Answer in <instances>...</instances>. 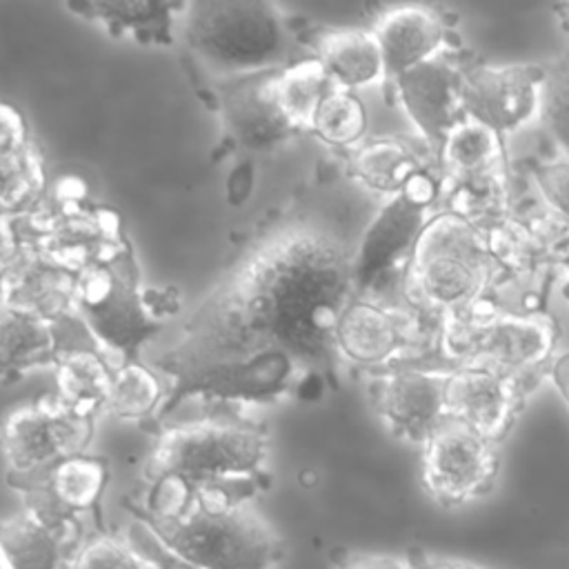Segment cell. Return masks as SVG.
Returning a JSON list of instances; mask_svg holds the SVG:
<instances>
[{
	"mask_svg": "<svg viewBox=\"0 0 569 569\" xmlns=\"http://www.w3.org/2000/svg\"><path fill=\"white\" fill-rule=\"evenodd\" d=\"M356 298L353 249L329 227L287 216L258 233L218 276L156 358L167 398L271 405L336 387V327Z\"/></svg>",
	"mask_w": 569,
	"mask_h": 569,
	"instance_id": "obj_1",
	"label": "cell"
},
{
	"mask_svg": "<svg viewBox=\"0 0 569 569\" xmlns=\"http://www.w3.org/2000/svg\"><path fill=\"white\" fill-rule=\"evenodd\" d=\"M267 429L240 413H211L160 425L144 460V491L133 502L151 507L200 491L253 498L269 485Z\"/></svg>",
	"mask_w": 569,
	"mask_h": 569,
	"instance_id": "obj_2",
	"label": "cell"
},
{
	"mask_svg": "<svg viewBox=\"0 0 569 569\" xmlns=\"http://www.w3.org/2000/svg\"><path fill=\"white\" fill-rule=\"evenodd\" d=\"M136 520L173 556L198 569H271L284 556L276 529L229 491H200L142 507L124 500Z\"/></svg>",
	"mask_w": 569,
	"mask_h": 569,
	"instance_id": "obj_3",
	"label": "cell"
},
{
	"mask_svg": "<svg viewBox=\"0 0 569 569\" xmlns=\"http://www.w3.org/2000/svg\"><path fill=\"white\" fill-rule=\"evenodd\" d=\"M560 329L547 311L507 313L473 307L440 322L436 349L422 356H402L422 369H489L511 376L525 387L547 373Z\"/></svg>",
	"mask_w": 569,
	"mask_h": 569,
	"instance_id": "obj_4",
	"label": "cell"
},
{
	"mask_svg": "<svg viewBox=\"0 0 569 569\" xmlns=\"http://www.w3.org/2000/svg\"><path fill=\"white\" fill-rule=\"evenodd\" d=\"M496 267L485 236L462 216L438 209L405 262V296L442 320L471 311L487 293Z\"/></svg>",
	"mask_w": 569,
	"mask_h": 569,
	"instance_id": "obj_5",
	"label": "cell"
},
{
	"mask_svg": "<svg viewBox=\"0 0 569 569\" xmlns=\"http://www.w3.org/2000/svg\"><path fill=\"white\" fill-rule=\"evenodd\" d=\"M189 51L227 80L267 73L287 64L291 31L269 2H189L180 16Z\"/></svg>",
	"mask_w": 569,
	"mask_h": 569,
	"instance_id": "obj_6",
	"label": "cell"
},
{
	"mask_svg": "<svg viewBox=\"0 0 569 569\" xmlns=\"http://www.w3.org/2000/svg\"><path fill=\"white\" fill-rule=\"evenodd\" d=\"M27 249L73 271L84 273L131 249L116 211L93 204L76 182L58 184L18 216Z\"/></svg>",
	"mask_w": 569,
	"mask_h": 569,
	"instance_id": "obj_7",
	"label": "cell"
},
{
	"mask_svg": "<svg viewBox=\"0 0 569 569\" xmlns=\"http://www.w3.org/2000/svg\"><path fill=\"white\" fill-rule=\"evenodd\" d=\"M164 291L140 289L131 249L107 264L80 273L78 311L93 342L111 349L122 362L138 360L142 345L173 313Z\"/></svg>",
	"mask_w": 569,
	"mask_h": 569,
	"instance_id": "obj_8",
	"label": "cell"
},
{
	"mask_svg": "<svg viewBox=\"0 0 569 569\" xmlns=\"http://www.w3.org/2000/svg\"><path fill=\"white\" fill-rule=\"evenodd\" d=\"M438 200H442V176L427 167L380 207L353 249L356 296H367L400 262H407Z\"/></svg>",
	"mask_w": 569,
	"mask_h": 569,
	"instance_id": "obj_9",
	"label": "cell"
},
{
	"mask_svg": "<svg viewBox=\"0 0 569 569\" xmlns=\"http://www.w3.org/2000/svg\"><path fill=\"white\" fill-rule=\"evenodd\" d=\"M425 491L442 507H460L487 496L500 471L498 445L467 425L445 418L420 445Z\"/></svg>",
	"mask_w": 569,
	"mask_h": 569,
	"instance_id": "obj_10",
	"label": "cell"
},
{
	"mask_svg": "<svg viewBox=\"0 0 569 569\" xmlns=\"http://www.w3.org/2000/svg\"><path fill=\"white\" fill-rule=\"evenodd\" d=\"M96 420L76 416L56 396L13 409L0 429V449L9 478H27L51 465L87 453Z\"/></svg>",
	"mask_w": 569,
	"mask_h": 569,
	"instance_id": "obj_11",
	"label": "cell"
},
{
	"mask_svg": "<svg viewBox=\"0 0 569 569\" xmlns=\"http://www.w3.org/2000/svg\"><path fill=\"white\" fill-rule=\"evenodd\" d=\"M496 273L489 287L538 282L547 287L560 269L569 271V222L547 207L513 211L485 233Z\"/></svg>",
	"mask_w": 569,
	"mask_h": 569,
	"instance_id": "obj_12",
	"label": "cell"
},
{
	"mask_svg": "<svg viewBox=\"0 0 569 569\" xmlns=\"http://www.w3.org/2000/svg\"><path fill=\"white\" fill-rule=\"evenodd\" d=\"M7 482L22 496V509L53 527L82 529L84 516L104 527L100 505L109 485V462L100 456H71L40 473Z\"/></svg>",
	"mask_w": 569,
	"mask_h": 569,
	"instance_id": "obj_13",
	"label": "cell"
},
{
	"mask_svg": "<svg viewBox=\"0 0 569 569\" xmlns=\"http://www.w3.org/2000/svg\"><path fill=\"white\" fill-rule=\"evenodd\" d=\"M369 373L371 405L396 438L422 445L447 418L445 371L416 367L400 356Z\"/></svg>",
	"mask_w": 569,
	"mask_h": 569,
	"instance_id": "obj_14",
	"label": "cell"
},
{
	"mask_svg": "<svg viewBox=\"0 0 569 569\" xmlns=\"http://www.w3.org/2000/svg\"><path fill=\"white\" fill-rule=\"evenodd\" d=\"M462 111L505 138L525 127L540 109L542 64H462Z\"/></svg>",
	"mask_w": 569,
	"mask_h": 569,
	"instance_id": "obj_15",
	"label": "cell"
},
{
	"mask_svg": "<svg viewBox=\"0 0 569 569\" xmlns=\"http://www.w3.org/2000/svg\"><path fill=\"white\" fill-rule=\"evenodd\" d=\"M460 78L462 64L456 60V53H449L416 64L387 80L405 116L433 156L447 133L465 118Z\"/></svg>",
	"mask_w": 569,
	"mask_h": 569,
	"instance_id": "obj_16",
	"label": "cell"
},
{
	"mask_svg": "<svg viewBox=\"0 0 569 569\" xmlns=\"http://www.w3.org/2000/svg\"><path fill=\"white\" fill-rule=\"evenodd\" d=\"M445 411L491 442L500 445L513 429L529 387L489 369H447Z\"/></svg>",
	"mask_w": 569,
	"mask_h": 569,
	"instance_id": "obj_17",
	"label": "cell"
},
{
	"mask_svg": "<svg viewBox=\"0 0 569 569\" xmlns=\"http://www.w3.org/2000/svg\"><path fill=\"white\" fill-rule=\"evenodd\" d=\"M369 29L380 44L387 80L438 56L458 53L460 47L453 20L431 4H396L382 9Z\"/></svg>",
	"mask_w": 569,
	"mask_h": 569,
	"instance_id": "obj_18",
	"label": "cell"
},
{
	"mask_svg": "<svg viewBox=\"0 0 569 569\" xmlns=\"http://www.w3.org/2000/svg\"><path fill=\"white\" fill-rule=\"evenodd\" d=\"M78 282V273L24 247L20 258L0 276V300L53 325H82Z\"/></svg>",
	"mask_w": 569,
	"mask_h": 569,
	"instance_id": "obj_19",
	"label": "cell"
},
{
	"mask_svg": "<svg viewBox=\"0 0 569 569\" xmlns=\"http://www.w3.org/2000/svg\"><path fill=\"white\" fill-rule=\"evenodd\" d=\"M407 345V318L378 300L356 296L340 313L336 327L338 358L367 373L405 356Z\"/></svg>",
	"mask_w": 569,
	"mask_h": 569,
	"instance_id": "obj_20",
	"label": "cell"
},
{
	"mask_svg": "<svg viewBox=\"0 0 569 569\" xmlns=\"http://www.w3.org/2000/svg\"><path fill=\"white\" fill-rule=\"evenodd\" d=\"M267 73L227 80L218 91L222 122L229 136L247 149H267L293 136L267 91Z\"/></svg>",
	"mask_w": 569,
	"mask_h": 569,
	"instance_id": "obj_21",
	"label": "cell"
},
{
	"mask_svg": "<svg viewBox=\"0 0 569 569\" xmlns=\"http://www.w3.org/2000/svg\"><path fill=\"white\" fill-rule=\"evenodd\" d=\"M84 533L53 527L20 509L0 520V556L7 569H64Z\"/></svg>",
	"mask_w": 569,
	"mask_h": 569,
	"instance_id": "obj_22",
	"label": "cell"
},
{
	"mask_svg": "<svg viewBox=\"0 0 569 569\" xmlns=\"http://www.w3.org/2000/svg\"><path fill=\"white\" fill-rule=\"evenodd\" d=\"M313 58L320 60L338 89L358 91L387 82L380 44L367 27L325 29L313 38Z\"/></svg>",
	"mask_w": 569,
	"mask_h": 569,
	"instance_id": "obj_23",
	"label": "cell"
},
{
	"mask_svg": "<svg viewBox=\"0 0 569 569\" xmlns=\"http://www.w3.org/2000/svg\"><path fill=\"white\" fill-rule=\"evenodd\" d=\"M58 327L0 300V382L11 385L31 369L53 367L67 351Z\"/></svg>",
	"mask_w": 569,
	"mask_h": 569,
	"instance_id": "obj_24",
	"label": "cell"
},
{
	"mask_svg": "<svg viewBox=\"0 0 569 569\" xmlns=\"http://www.w3.org/2000/svg\"><path fill=\"white\" fill-rule=\"evenodd\" d=\"M429 160L402 138H371L347 151V171L365 189L380 196H398Z\"/></svg>",
	"mask_w": 569,
	"mask_h": 569,
	"instance_id": "obj_25",
	"label": "cell"
},
{
	"mask_svg": "<svg viewBox=\"0 0 569 569\" xmlns=\"http://www.w3.org/2000/svg\"><path fill=\"white\" fill-rule=\"evenodd\" d=\"M56 367V398L76 416L91 418L107 409L116 367L96 345L69 347Z\"/></svg>",
	"mask_w": 569,
	"mask_h": 569,
	"instance_id": "obj_26",
	"label": "cell"
},
{
	"mask_svg": "<svg viewBox=\"0 0 569 569\" xmlns=\"http://www.w3.org/2000/svg\"><path fill=\"white\" fill-rule=\"evenodd\" d=\"M436 164L445 182L505 171L507 151L502 136L465 116L436 151Z\"/></svg>",
	"mask_w": 569,
	"mask_h": 569,
	"instance_id": "obj_27",
	"label": "cell"
},
{
	"mask_svg": "<svg viewBox=\"0 0 569 569\" xmlns=\"http://www.w3.org/2000/svg\"><path fill=\"white\" fill-rule=\"evenodd\" d=\"M331 89L333 82L313 56L287 62L267 73V91L293 133L311 129L313 116Z\"/></svg>",
	"mask_w": 569,
	"mask_h": 569,
	"instance_id": "obj_28",
	"label": "cell"
},
{
	"mask_svg": "<svg viewBox=\"0 0 569 569\" xmlns=\"http://www.w3.org/2000/svg\"><path fill=\"white\" fill-rule=\"evenodd\" d=\"M78 16L102 24L111 36H131L142 42H171V29L184 4L164 2H84L69 4Z\"/></svg>",
	"mask_w": 569,
	"mask_h": 569,
	"instance_id": "obj_29",
	"label": "cell"
},
{
	"mask_svg": "<svg viewBox=\"0 0 569 569\" xmlns=\"http://www.w3.org/2000/svg\"><path fill=\"white\" fill-rule=\"evenodd\" d=\"M445 209L462 216L482 236L513 213L509 173L496 171L467 180H442Z\"/></svg>",
	"mask_w": 569,
	"mask_h": 569,
	"instance_id": "obj_30",
	"label": "cell"
},
{
	"mask_svg": "<svg viewBox=\"0 0 569 569\" xmlns=\"http://www.w3.org/2000/svg\"><path fill=\"white\" fill-rule=\"evenodd\" d=\"M167 398L162 378L140 360L120 362L113 371V382L107 400V411L120 420L147 422L156 420Z\"/></svg>",
	"mask_w": 569,
	"mask_h": 569,
	"instance_id": "obj_31",
	"label": "cell"
},
{
	"mask_svg": "<svg viewBox=\"0 0 569 569\" xmlns=\"http://www.w3.org/2000/svg\"><path fill=\"white\" fill-rule=\"evenodd\" d=\"M44 191V164L31 142L18 151L0 153V216L29 211Z\"/></svg>",
	"mask_w": 569,
	"mask_h": 569,
	"instance_id": "obj_32",
	"label": "cell"
},
{
	"mask_svg": "<svg viewBox=\"0 0 569 569\" xmlns=\"http://www.w3.org/2000/svg\"><path fill=\"white\" fill-rule=\"evenodd\" d=\"M309 133L345 153L358 147L367 133V109L358 93L333 87L322 98Z\"/></svg>",
	"mask_w": 569,
	"mask_h": 569,
	"instance_id": "obj_33",
	"label": "cell"
},
{
	"mask_svg": "<svg viewBox=\"0 0 569 569\" xmlns=\"http://www.w3.org/2000/svg\"><path fill=\"white\" fill-rule=\"evenodd\" d=\"M64 569H158L131 533L96 527L84 533Z\"/></svg>",
	"mask_w": 569,
	"mask_h": 569,
	"instance_id": "obj_34",
	"label": "cell"
},
{
	"mask_svg": "<svg viewBox=\"0 0 569 569\" xmlns=\"http://www.w3.org/2000/svg\"><path fill=\"white\" fill-rule=\"evenodd\" d=\"M538 116L562 156H569V44L542 64Z\"/></svg>",
	"mask_w": 569,
	"mask_h": 569,
	"instance_id": "obj_35",
	"label": "cell"
},
{
	"mask_svg": "<svg viewBox=\"0 0 569 569\" xmlns=\"http://www.w3.org/2000/svg\"><path fill=\"white\" fill-rule=\"evenodd\" d=\"M522 169L540 191L545 207L569 222V156L527 158Z\"/></svg>",
	"mask_w": 569,
	"mask_h": 569,
	"instance_id": "obj_36",
	"label": "cell"
},
{
	"mask_svg": "<svg viewBox=\"0 0 569 569\" xmlns=\"http://www.w3.org/2000/svg\"><path fill=\"white\" fill-rule=\"evenodd\" d=\"M331 569H407V560L405 556L338 549L331 556Z\"/></svg>",
	"mask_w": 569,
	"mask_h": 569,
	"instance_id": "obj_37",
	"label": "cell"
},
{
	"mask_svg": "<svg viewBox=\"0 0 569 569\" xmlns=\"http://www.w3.org/2000/svg\"><path fill=\"white\" fill-rule=\"evenodd\" d=\"M29 133H27V124L24 118L20 116L18 109H13L11 104L0 102V153H11L18 151L22 147H27Z\"/></svg>",
	"mask_w": 569,
	"mask_h": 569,
	"instance_id": "obj_38",
	"label": "cell"
},
{
	"mask_svg": "<svg viewBox=\"0 0 569 569\" xmlns=\"http://www.w3.org/2000/svg\"><path fill=\"white\" fill-rule=\"evenodd\" d=\"M18 216H0V276L7 273L24 249Z\"/></svg>",
	"mask_w": 569,
	"mask_h": 569,
	"instance_id": "obj_39",
	"label": "cell"
},
{
	"mask_svg": "<svg viewBox=\"0 0 569 569\" xmlns=\"http://www.w3.org/2000/svg\"><path fill=\"white\" fill-rule=\"evenodd\" d=\"M131 538H133V540L138 542V547L158 565V569H198V567H193V565L180 560L178 556L169 553L142 525H140L136 531H131Z\"/></svg>",
	"mask_w": 569,
	"mask_h": 569,
	"instance_id": "obj_40",
	"label": "cell"
},
{
	"mask_svg": "<svg viewBox=\"0 0 569 569\" xmlns=\"http://www.w3.org/2000/svg\"><path fill=\"white\" fill-rule=\"evenodd\" d=\"M405 560H407V569H485L471 560L440 556L425 549H409L405 553Z\"/></svg>",
	"mask_w": 569,
	"mask_h": 569,
	"instance_id": "obj_41",
	"label": "cell"
},
{
	"mask_svg": "<svg viewBox=\"0 0 569 569\" xmlns=\"http://www.w3.org/2000/svg\"><path fill=\"white\" fill-rule=\"evenodd\" d=\"M545 376H549V380L553 382V387L558 389L560 398L565 400V405L569 409V351L553 356Z\"/></svg>",
	"mask_w": 569,
	"mask_h": 569,
	"instance_id": "obj_42",
	"label": "cell"
},
{
	"mask_svg": "<svg viewBox=\"0 0 569 569\" xmlns=\"http://www.w3.org/2000/svg\"><path fill=\"white\" fill-rule=\"evenodd\" d=\"M551 11H553V16H556L560 29H562L565 33H569V2H556V4L551 7Z\"/></svg>",
	"mask_w": 569,
	"mask_h": 569,
	"instance_id": "obj_43",
	"label": "cell"
},
{
	"mask_svg": "<svg viewBox=\"0 0 569 569\" xmlns=\"http://www.w3.org/2000/svg\"><path fill=\"white\" fill-rule=\"evenodd\" d=\"M560 293H562V298L569 302V271H567V280L562 282V289H560Z\"/></svg>",
	"mask_w": 569,
	"mask_h": 569,
	"instance_id": "obj_44",
	"label": "cell"
},
{
	"mask_svg": "<svg viewBox=\"0 0 569 569\" xmlns=\"http://www.w3.org/2000/svg\"><path fill=\"white\" fill-rule=\"evenodd\" d=\"M0 569H7V565H4V560H2V556H0Z\"/></svg>",
	"mask_w": 569,
	"mask_h": 569,
	"instance_id": "obj_45",
	"label": "cell"
}]
</instances>
